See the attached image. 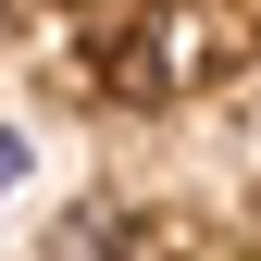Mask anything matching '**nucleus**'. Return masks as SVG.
<instances>
[{
	"label": "nucleus",
	"instance_id": "nucleus-4",
	"mask_svg": "<svg viewBox=\"0 0 261 261\" xmlns=\"http://www.w3.org/2000/svg\"><path fill=\"white\" fill-rule=\"evenodd\" d=\"M0 13H13V0H0Z\"/></svg>",
	"mask_w": 261,
	"mask_h": 261
},
{
	"label": "nucleus",
	"instance_id": "nucleus-1",
	"mask_svg": "<svg viewBox=\"0 0 261 261\" xmlns=\"http://www.w3.org/2000/svg\"><path fill=\"white\" fill-rule=\"evenodd\" d=\"M38 261H137V237H124V212H62Z\"/></svg>",
	"mask_w": 261,
	"mask_h": 261
},
{
	"label": "nucleus",
	"instance_id": "nucleus-2",
	"mask_svg": "<svg viewBox=\"0 0 261 261\" xmlns=\"http://www.w3.org/2000/svg\"><path fill=\"white\" fill-rule=\"evenodd\" d=\"M25 162H38V149H25V124H0V199L25 187Z\"/></svg>",
	"mask_w": 261,
	"mask_h": 261
},
{
	"label": "nucleus",
	"instance_id": "nucleus-3",
	"mask_svg": "<svg viewBox=\"0 0 261 261\" xmlns=\"http://www.w3.org/2000/svg\"><path fill=\"white\" fill-rule=\"evenodd\" d=\"M75 13H100V0H75Z\"/></svg>",
	"mask_w": 261,
	"mask_h": 261
}]
</instances>
